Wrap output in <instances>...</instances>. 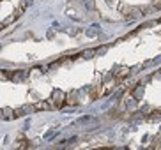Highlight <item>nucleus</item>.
<instances>
[{
  "label": "nucleus",
  "mask_w": 161,
  "mask_h": 150,
  "mask_svg": "<svg viewBox=\"0 0 161 150\" xmlns=\"http://www.w3.org/2000/svg\"><path fill=\"white\" fill-rule=\"evenodd\" d=\"M36 108H37V110H48V104H46V102H39Z\"/></svg>",
  "instance_id": "1"
},
{
  "label": "nucleus",
  "mask_w": 161,
  "mask_h": 150,
  "mask_svg": "<svg viewBox=\"0 0 161 150\" xmlns=\"http://www.w3.org/2000/svg\"><path fill=\"white\" fill-rule=\"evenodd\" d=\"M30 2H32V0H21V5H20V9H25V7H27V5H29Z\"/></svg>",
  "instance_id": "2"
},
{
  "label": "nucleus",
  "mask_w": 161,
  "mask_h": 150,
  "mask_svg": "<svg viewBox=\"0 0 161 150\" xmlns=\"http://www.w3.org/2000/svg\"><path fill=\"white\" fill-rule=\"evenodd\" d=\"M152 5L158 7V9H161V0H152Z\"/></svg>",
  "instance_id": "3"
}]
</instances>
